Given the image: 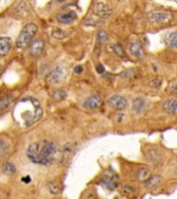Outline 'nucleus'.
Segmentation results:
<instances>
[{
	"label": "nucleus",
	"mask_w": 177,
	"mask_h": 199,
	"mask_svg": "<svg viewBox=\"0 0 177 199\" xmlns=\"http://www.w3.org/2000/svg\"><path fill=\"white\" fill-rule=\"evenodd\" d=\"M37 29H38L37 25L34 24V23H29V24L25 26L21 30L20 34H19V37L17 38V42H16L17 47L20 49H25L29 47L35 33L37 32Z\"/></svg>",
	"instance_id": "nucleus-3"
},
{
	"label": "nucleus",
	"mask_w": 177,
	"mask_h": 199,
	"mask_svg": "<svg viewBox=\"0 0 177 199\" xmlns=\"http://www.w3.org/2000/svg\"><path fill=\"white\" fill-rule=\"evenodd\" d=\"M128 50H130V53L133 55L135 58H138V59H142L144 57V49L142 47V45H141L139 42H133L130 47H128Z\"/></svg>",
	"instance_id": "nucleus-12"
},
{
	"label": "nucleus",
	"mask_w": 177,
	"mask_h": 199,
	"mask_svg": "<svg viewBox=\"0 0 177 199\" xmlns=\"http://www.w3.org/2000/svg\"><path fill=\"white\" fill-rule=\"evenodd\" d=\"M48 188H49V191L51 194L56 195L60 192V186L58 182H50L49 185H48Z\"/></svg>",
	"instance_id": "nucleus-26"
},
{
	"label": "nucleus",
	"mask_w": 177,
	"mask_h": 199,
	"mask_svg": "<svg viewBox=\"0 0 177 199\" xmlns=\"http://www.w3.org/2000/svg\"><path fill=\"white\" fill-rule=\"evenodd\" d=\"M107 50L108 52L116 54L119 57H125V52L120 45H107Z\"/></svg>",
	"instance_id": "nucleus-20"
},
{
	"label": "nucleus",
	"mask_w": 177,
	"mask_h": 199,
	"mask_svg": "<svg viewBox=\"0 0 177 199\" xmlns=\"http://www.w3.org/2000/svg\"><path fill=\"white\" fill-rule=\"evenodd\" d=\"M101 184L103 187H105L106 189H108V190L110 191H113L115 190L117 187H118V182H117V177L115 174H108L106 175V177L102 179Z\"/></svg>",
	"instance_id": "nucleus-10"
},
{
	"label": "nucleus",
	"mask_w": 177,
	"mask_h": 199,
	"mask_svg": "<svg viewBox=\"0 0 177 199\" xmlns=\"http://www.w3.org/2000/svg\"><path fill=\"white\" fill-rule=\"evenodd\" d=\"M148 19L151 23L154 24H166L173 20V16L168 12L164 11H154L149 12Z\"/></svg>",
	"instance_id": "nucleus-4"
},
{
	"label": "nucleus",
	"mask_w": 177,
	"mask_h": 199,
	"mask_svg": "<svg viewBox=\"0 0 177 199\" xmlns=\"http://www.w3.org/2000/svg\"><path fill=\"white\" fill-rule=\"evenodd\" d=\"M22 182H24L25 184H29V182H30V177H22Z\"/></svg>",
	"instance_id": "nucleus-33"
},
{
	"label": "nucleus",
	"mask_w": 177,
	"mask_h": 199,
	"mask_svg": "<svg viewBox=\"0 0 177 199\" xmlns=\"http://www.w3.org/2000/svg\"><path fill=\"white\" fill-rule=\"evenodd\" d=\"M108 104L111 106V108L118 110V111L124 110L125 108H127V106H128L127 100L123 97L118 96V94L112 96L110 99L108 100Z\"/></svg>",
	"instance_id": "nucleus-7"
},
{
	"label": "nucleus",
	"mask_w": 177,
	"mask_h": 199,
	"mask_svg": "<svg viewBox=\"0 0 177 199\" xmlns=\"http://www.w3.org/2000/svg\"><path fill=\"white\" fill-rule=\"evenodd\" d=\"M30 12H31V7L27 0H21L20 3H19L15 8V15L17 16L18 18H25L27 17L28 15H30Z\"/></svg>",
	"instance_id": "nucleus-8"
},
{
	"label": "nucleus",
	"mask_w": 177,
	"mask_h": 199,
	"mask_svg": "<svg viewBox=\"0 0 177 199\" xmlns=\"http://www.w3.org/2000/svg\"><path fill=\"white\" fill-rule=\"evenodd\" d=\"M122 191H123L124 194H132L135 192V189L133 187H131V186H124L123 188H122Z\"/></svg>",
	"instance_id": "nucleus-29"
},
{
	"label": "nucleus",
	"mask_w": 177,
	"mask_h": 199,
	"mask_svg": "<svg viewBox=\"0 0 177 199\" xmlns=\"http://www.w3.org/2000/svg\"><path fill=\"white\" fill-rule=\"evenodd\" d=\"M12 101H14V97L12 96H4L0 99V114L4 113L7 110V108L12 103Z\"/></svg>",
	"instance_id": "nucleus-18"
},
{
	"label": "nucleus",
	"mask_w": 177,
	"mask_h": 199,
	"mask_svg": "<svg viewBox=\"0 0 177 199\" xmlns=\"http://www.w3.org/2000/svg\"><path fill=\"white\" fill-rule=\"evenodd\" d=\"M95 53H96V54H98V53H99V47H98V45L95 47Z\"/></svg>",
	"instance_id": "nucleus-34"
},
{
	"label": "nucleus",
	"mask_w": 177,
	"mask_h": 199,
	"mask_svg": "<svg viewBox=\"0 0 177 199\" xmlns=\"http://www.w3.org/2000/svg\"><path fill=\"white\" fill-rule=\"evenodd\" d=\"M51 34H52V37L54 38H56V40H63V38H65L67 37V32L60 28H54L52 32H51Z\"/></svg>",
	"instance_id": "nucleus-23"
},
{
	"label": "nucleus",
	"mask_w": 177,
	"mask_h": 199,
	"mask_svg": "<svg viewBox=\"0 0 177 199\" xmlns=\"http://www.w3.org/2000/svg\"><path fill=\"white\" fill-rule=\"evenodd\" d=\"M15 120L23 127H30L36 122L43 115V109L40 102L34 97L21 99L12 111Z\"/></svg>",
	"instance_id": "nucleus-1"
},
{
	"label": "nucleus",
	"mask_w": 177,
	"mask_h": 199,
	"mask_svg": "<svg viewBox=\"0 0 177 199\" xmlns=\"http://www.w3.org/2000/svg\"><path fill=\"white\" fill-rule=\"evenodd\" d=\"M163 110L168 114L177 115V100L175 99L166 100L163 104Z\"/></svg>",
	"instance_id": "nucleus-15"
},
{
	"label": "nucleus",
	"mask_w": 177,
	"mask_h": 199,
	"mask_svg": "<svg viewBox=\"0 0 177 199\" xmlns=\"http://www.w3.org/2000/svg\"><path fill=\"white\" fill-rule=\"evenodd\" d=\"M54 1H56V2H61V1H63V0H54Z\"/></svg>",
	"instance_id": "nucleus-35"
},
{
	"label": "nucleus",
	"mask_w": 177,
	"mask_h": 199,
	"mask_svg": "<svg viewBox=\"0 0 177 199\" xmlns=\"http://www.w3.org/2000/svg\"><path fill=\"white\" fill-rule=\"evenodd\" d=\"M58 147L54 142L43 140L31 143L26 149V156L30 162L40 165L52 164Z\"/></svg>",
	"instance_id": "nucleus-2"
},
{
	"label": "nucleus",
	"mask_w": 177,
	"mask_h": 199,
	"mask_svg": "<svg viewBox=\"0 0 177 199\" xmlns=\"http://www.w3.org/2000/svg\"><path fill=\"white\" fill-rule=\"evenodd\" d=\"M169 92L173 94H177V83H173L171 86L169 87Z\"/></svg>",
	"instance_id": "nucleus-30"
},
{
	"label": "nucleus",
	"mask_w": 177,
	"mask_h": 199,
	"mask_svg": "<svg viewBox=\"0 0 177 199\" xmlns=\"http://www.w3.org/2000/svg\"><path fill=\"white\" fill-rule=\"evenodd\" d=\"M108 40V34L107 32L104 30H99L98 32V43H103V42H106Z\"/></svg>",
	"instance_id": "nucleus-27"
},
{
	"label": "nucleus",
	"mask_w": 177,
	"mask_h": 199,
	"mask_svg": "<svg viewBox=\"0 0 177 199\" xmlns=\"http://www.w3.org/2000/svg\"><path fill=\"white\" fill-rule=\"evenodd\" d=\"M160 85H162V80L159 79V78H154V79L149 81V86L151 88H159Z\"/></svg>",
	"instance_id": "nucleus-28"
},
{
	"label": "nucleus",
	"mask_w": 177,
	"mask_h": 199,
	"mask_svg": "<svg viewBox=\"0 0 177 199\" xmlns=\"http://www.w3.org/2000/svg\"><path fill=\"white\" fill-rule=\"evenodd\" d=\"M11 152V145L3 138H0V159H4Z\"/></svg>",
	"instance_id": "nucleus-19"
},
{
	"label": "nucleus",
	"mask_w": 177,
	"mask_h": 199,
	"mask_svg": "<svg viewBox=\"0 0 177 199\" xmlns=\"http://www.w3.org/2000/svg\"><path fill=\"white\" fill-rule=\"evenodd\" d=\"M146 108V101L143 97H137L133 101V111L136 113L143 112Z\"/></svg>",
	"instance_id": "nucleus-16"
},
{
	"label": "nucleus",
	"mask_w": 177,
	"mask_h": 199,
	"mask_svg": "<svg viewBox=\"0 0 177 199\" xmlns=\"http://www.w3.org/2000/svg\"><path fill=\"white\" fill-rule=\"evenodd\" d=\"M67 97V93L65 90L63 89H56L52 92V97L57 102H61V101L65 100Z\"/></svg>",
	"instance_id": "nucleus-22"
},
{
	"label": "nucleus",
	"mask_w": 177,
	"mask_h": 199,
	"mask_svg": "<svg viewBox=\"0 0 177 199\" xmlns=\"http://www.w3.org/2000/svg\"><path fill=\"white\" fill-rule=\"evenodd\" d=\"M165 42L169 47L177 50V31L168 32L165 35Z\"/></svg>",
	"instance_id": "nucleus-17"
},
{
	"label": "nucleus",
	"mask_w": 177,
	"mask_h": 199,
	"mask_svg": "<svg viewBox=\"0 0 177 199\" xmlns=\"http://www.w3.org/2000/svg\"><path fill=\"white\" fill-rule=\"evenodd\" d=\"M64 77V70L62 67L57 66L46 76V81L49 84H58Z\"/></svg>",
	"instance_id": "nucleus-5"
},
{
	"label": "nucleus",
	"mask_w": 177,
	"mask_h": 199,
	"mask_svg": "<svg viewBox=\"0 0 177 199\" xmlns=\"http://www.w3.org/2000/svg\"><path fill=\"white\" fill-rule=\"evenodd\" d=\"M12 49V40L7 37H0V57H4Z\"/></svg>",
	"instance_id": "nucleus-13"
},
{
	"label": "nucleus",
	"mask_w": 177,
	"mask_h": 199,
	"mask_svg": "<svg viewBox=\"0 0 177 199\" xmlns=\"http://www.w3.org/2000/svg\"><path fill=\"white\" fill-rule=\"evenodd\" d=\"M57 21L61 24H69V23L74 22L77 19V15L75 12L69 11L67 12H62V14H58L57 15Z\"/></svg>",
	"instance_id": "nucleus-14"
},
{
	"label": "nucleus",
	"mask_w": 177,
	"mask_h": 199,
	"mask_svg": "<svg viewBox=\"0 0 177 199\" xmlns=\"http://www.w3.org/2000/svg\"><path fill=\"white\" fill-rule=\"evenodd\" d=\"M44 49H45V43L43 40H37L33 42L31 45H30V55L32 57H40L41 54H43L44 52Z\"/></svg>",
	"instance_id": "nucleus-11"
},
{
	"label": "nucleus",
	"mask_w": 177,
	"mask_h": 199,
	"mask_svg": "<svg viewBox=\"0 0 177 199\" xmlns=\"http://www.w3.org/2000/svg\"><path fill=\"white\" fill-rule=\"evenodd\" d=\"M149 177H150V171L146 168L140 169L139 172H138V174H137V177L140 182H145Z\"/></svg>",
	"instance_id": "nucleus-25"
},
{
	"label": "nucleus",
	"mask_w": 177,
	"mask_h": 199,
	"mask_svg": "<svg viewBox=\"0 0 177 199\" xmlns=\"http://www.w3.org/2000/svg\"><path fill=\"white\" fill-rule=\"evenodd\" d=\"M160 181H162V177L160 175H153V177H149L145 181V187L148 189H152L155 188L157 185L160 184Z\"/></svg>",
	"instance_id": "nucleus-21"
},
{
	"label": "nucleus",
	"mask_w": 177,
	"mask_h": 199,
	"mask_svg": "<svg viewBox=\"0 0 177 199\" xmlns=\"http://www.w3.org/2000/svg\"><path fill=\"white\" fill-rule=\"evenodd\" d=\"M74 71H75L76 74H81L82 72H83V67H81V66H77Z\"/></svg>",
	"instance_id": "nucleus-32"
},
{
	"label": "nucleus",
	"mask_w": 177,
	"mask_h": 199,
	"mask_svg": "<svg viewBox=\"0 0 177 199\" xmlns=\"http://www.w3.org/2000/svg\"><path fill=\"white\" fill-rule=\"evenodd\" d=\"M2 172L5 174H8V175H12L16 173V166L12 164V163H5V164H3L2 166Z\"/></svg>",
	"instance_id": "nucleus-24"
},
{
	"label": "nucleus",
	"mask_w": 177,
	"mask_h": 199,
	"mask_svg": "<svg viewBox=\"0 0 177 199\" xmlns=\"http://www.w3.org/2000/svg\"><path fill=\"white\" fill-rule=\"evenodd\" d=\"M92 12L95 16H98V18L102 19H108L112 14V9L109 7L104 2H98L93 5L92 7Z\"/></svg>",
	"instance_id": "nucleus-6"
},
{
	"label": "nucleus",
	"mask_w": 177,
	"mask_h": 199,
	"mask_svg": "<svg viewBox=\"0 0 177 199\" xmlns=\"http://www.w3.org/2000/svg\"><path fill=\"white\" fill-rule=\"evenodd\" d=\"M102 105V97L98 96V94H93V96H90L87 97L84 103H83V107L86 109L89 110H94L99 108Z\"/></svg>",
	"instance_id": "nucleus-9"
},
{
	"label": "nucleus",
	"mask_w": 177,
	"mask_h": 199,
	"mask_svg": "<svg viewBox=\"0 0 177 199\" xmlns=\"http://www.w3.org/2000/svg\"><path fill=\"white\" fill-rule=\"evenodd\" d=\"M96 72H98V74H104V72H105V67L103 64H98L96 66Z\"/></svg>",
	"instance_id": "nucleus-31"
}]
</instances>
